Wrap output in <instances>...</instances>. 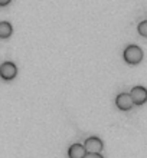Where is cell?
<instances>
[{"mask_svg": "<svg viewBox=\"0 0 147 158\" xmlns=\"http://www.w3.org/2000/svg\"><path fill=\"white\" fill-rule=\"evenodd\" d=\"M10 2H12V0H0V6H2V7H4V6H7Z\"/></svg>", "mask_w": 147, "mask_h": 158, "instance_id": "10", "label": "cell"}, {"mask_svg": "<svg viewBox=\"0 0 147 158\" xmlns=\"http://www.w3.org/2000/svg\"><path fill=\"white\" fill-rule=\"evenodd\" d=\"M88 151L85 148L84 144H72L68 148V157L69 158H85Z\"/></svg>", "mask_w": 147, "mask_h": 158, "instance_id": "6", "label": "cell"}, {"mask_svg": "<svg viewBox=\"0 0 147 158\" xmlns=\"http://www.w3.org/2000/svg\"><path fill=\"white\" fill-rule=\"evenodd\" d=\"M84 145H85V148H87V151L91 152V154H100L101 151L104 150V144H102V141H101L98 137L87 138L84 142Z\"/></svg>", "mask_w": 147, "mask_h": 158, "instance_id": "4", "label": "cell"}, {"mask_svg": "<svg viewBox=\"0 0 147 158\" xmlns=\"http://www.w3.org/2000/svg\"><path fill=\"white\" fill-rule=\"evenodd\" d=\"M115 105H117V108L121 109V111H130V109L134 106V101H133L130 94L123 92V94L117 95V98H115Z\"/></svg>", "mask_w": 147, "mask_h": 158, "instance_id": "2", "label": "cell"}, {"mask_svg": "<svg viewBox=\"0 0 147 158\" xmlns=\"http://www.w3.org/2000/svg\"><path fill=\"white\" fill-rule=\"evenodd\" d=\"M130 95L134 101V105H143L147 102V89L144 86H134L130 91Z\"/></svg>", "mask_w": 147, "mask_h": 158, "instance_id": "5", "label": "cell"}, {"mask_svg": "<svg viewBox=\"0 0 147 158\" xmlns=\"http://www.w3.org/2000/svg\"><path fill=\"white\" fill-rule=\"evenodd\" d=\"M124 60H126L128 65H139L141 60H143V50L140 49L139 46L136 45H130L124 49Z\"/></svg>", "mask_w": 147, "mask_h": 158, "instance_id": "1", "label": "cell"}, {"mask_svg": "<svg viewBox=\"0 0 147 158\" xmlns=\"http://www.w3.org/2000/svg\"><path fill=\"white\" fill-rule=\"evenodd\" d=\"M137 30H139V33L141 35L143 38H147V20L140 22L139 26H137Z\"/></svg>", "mask_w": 147, "mask_h": 158, "instance_id": "8", "label": "cell"}, {"mask_svg": "<svg viewBox=\"0 0 147 158\" xmlns=\"http://www.w3.org/2000/svg\"><path fill=\"white\" fill-rule=\"evenodd\" d=\"M13 33V27L9 22H2L0 23V38L2 39H7L10 35Z\"/></svg>", "mask_w": 147, "mask_h": 158, "instance_id": "7", "label": "cell"}, {"mask_svg": "<svg viewBox=\"0 0 147 158\" xmlns=\"http://www.w3.org/2000/svg\"><path fill=\"white\" fill-rule=\"evenodd\" d=\"M17 75V68L13 62H4L2 63L0 66V76L4 79V81H12L15 79Z\"/></svg>", "mask_w": 147, "mask_h": 158, "instance_id": "3", "label": "cell"}, {"mask_svg": "<svg viewBox=\"0 0 147 158\" xmlns=\"http://www.w3.org/2000/svg\"><path fill=\"white\" fill-rule=\"evenodd\" d=\"M85 158H104L101 154H91V152H88V154L85 155Z\"/></svg>", "mask_w": 147, "mask_h": 158, "instance_id": "9", "label": "cell"}]
</instances>
